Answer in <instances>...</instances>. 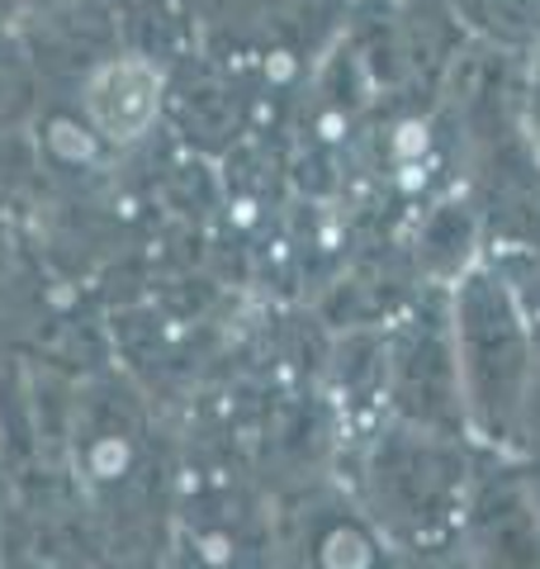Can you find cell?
Wrapping results in <instances>:
<instances>
[{
	"label": "cell",
	"mask_w": 540,
	"mask_h": 569,
	"mask_svg": "<svg viewBox=\"0 0 540 569\" xmlns=\"http://www.w3.org/2000/svg\"><path fill=\"white\" fill-rule=\"evenodd\" d=\"M161 81L148 62H114L90 81V119L104 138H138L157 119Z\"/></svg>",
	"instance_id": "obj_1"
},
{
	"label": "cell",
	"mask_w": 540,
	"mask_h": 569,
	"mask_svg": "<svg viewBox=\"0 0 540 569\" xmlns=\"http://www.w3.org/2000/svg\"><path fill=\"white\" fill-rule=\"evenodd\" d=\"M450 6L474 33L502 48H540V0H450Z\"/></svg>",
	"instance_id": "obj_2"
},
{
	"label": "cell",
	"mask_w": 540,
	"mask_h": 569,
	"mask_svg": "<svg viewBox=\"0 0 540 569\" xmlns=\"http://www.w3.org/2000/svg\"><path fill=\"white\" fill-rule=\"evenodd\" d=\"M527 123H531V142L540 157V48L531 52V96H527Z\"/></svg>",
	"instance_id": "obj_3"
}]
</instances>
